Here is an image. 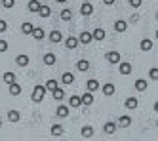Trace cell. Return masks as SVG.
Segmentation results:
<instances>
[{"label": "cell", "instance_id": "1", "mask_svg": "<svg viewBox=\"0 0 158 141\" xmlns=\"http://www.w3.org/2000/svg\"><path fill=\"white\" fill-rule=\"evenodd\" d=\"M46 86H35V90H32V96H31V99L35 101V103H40L42 99H44V96H46Z\"/></svg>", "mask_w": 158, "mask_h": 141}, {"label": "cell", "instance_id": "2", "mask_svg": "<svg viewBox=\"0 0 158 141\" xmlns=\"http://www.w3.org/2000/svg\"><path fill=\"white\" fill-rule=\"evenodd\" d=\"M105 61H109V63H112V65H116V63L122 61V55H120L118 52H107V53H105Z\"/></svg>", "mask_w": 158, "mask_h": 141}, {"label": "cell", "instance_id": "3", "mask_svg": "<svg viewBox=\"0 0 158 141\" xmlns=\"http://www.w3.org/2000/svg\"><path fill=\"white\" fill-rule=\"evenodd\" d=\"M131 116H128V114H122V116H118V120H116V126L118 128H130L131 126Z\"/></svg>", "mask_w": 158, "mask_h": 141}, {"label": "cell", "instance_id": "4", "mask_svg": "<svg viewBox=\"0 0 158 141\" xmlns=\"http://www.w3.org/2000/svg\"><path fill=\"white\" fill-rule=\"evenodd\" d=\"M92 40H94V34L89 32V31H82V32H80V36H78V42L84 44V46H88Z\"/></svg>", "mask_w": 158, "mask_h": 141}, {"label": "cell", "instance_id": "5", "mask_svg": "<svg viewBox=\"0 0 158 141\" xmlns=\"http://www.w3.org/2000/svg\"><path fill=\"white\" fill-rule=\"evenodd\" d=\"M118 73L124 75V76L131 75V63H128V61H120V63H118Z\"/></svg>", "mask_w": 158, "mask_h": 141}, {"label": "cell", "instance_id": "6", "mask_svg": "<svg viewBox=\"0 0 158 141\" xmlns=\"http://www.w3.org/2000/svg\"><path fill=\"white\" fill-rule=\"evenodd\" d=\"M101 92H103V96L110 97V96H114V92H116V86L112 84V82H107V84H103V88H101Z\"/></svg>", "mask_w": 158, "mask_h": 141}, {"label": "cell", "instance_id": "7", "mask_svg": "<svg viewBox=\"0 0 158 141\" xmlns=\"http://www.w3.org/2000/svg\"><path fill=\"white\" fill-rule=\"evenodd\" d=\"M69 113H71L69 105H59V107L55 109V114H57L59 118H67V116H69Z\"/></svg>", "mask_w": 158, "mask_h": 141}, {"label": "cell", "instance_id": "8", "mask_svg": "<svg viewBox=\"0 0 158 141\" xmlns=\"http://www.w3.org/2000/svg\"><path fill=\"white\" fill-rule=\"evenodd\" d=\"M42 61H44V65H48V67H52V65H55V61H57V57H55V53L48 52V53H44V57H42Z\"/></svg>", "mask_w": 158, "mask_h": 141}, {"label": "cell", "instance_id": "9", "mask_svg": "<svg viewBox=\"0 0 158 141\" xmlns=\"http://www.w3.org/2000/svg\"><path fill=\"white\" fill-rule=\"evenodd\" d=\"M114 31H116V32H126V31H128V21L116 19V21H114Z\"/></svg>", "mask_w": 158, "mask_h": 141}, {"label": "cell", "instance_id": "10", "mask_svg": "<svg viewBox=\"0 0 158 141\" xmlns=\"http://www.w3.org/2000/svg\"><path fill=\"white\" fill-rule=\"evenodd\" d=\"M137 105H139L137 97H128L126 101H124V107H126V109H130V111H133V109H137Z\"/></svg>", "mask_w": 158, "mask_h": 141}, {"label": "cell", "instance_id": "11", "mask_svg": "<svg viewBox=\"0 0 158 141\" xmlns=\"http://www.w3.org/2000/svg\"><path fill=\"white\" fill-rule=\"evenodd\" d=\"M80 99H82V105H84V107H89V105L94 103V93H92V92H84V96H82Z\"/></svg>", "mask_w": 158, "mask_h": 141}, {"label": "cell", "instance_id": "12", "mask_svg": "<svg viewBox=\"0 0 158 141\" xmlns=\"http://www.w3.org/2000/svg\"><path fill=\"white\" fill-rule=\"evenodd\" d=\"M15 78H17V76H15V73H12V70H6V73L2 75V80L6 82L8 86H10V84H14V82H15Z\"/></svg>", "mask_w": 158, "mask_h": 141}, {"label": "cell", "instance_id": "13", "mask_svg": "<svg viewBox=\"0 0 158 141\" xmlns=\"http://www.w3.org/2000/svg\"><path fill=\"white\" fill-rule=\"evenodd\" d=\"M8 120H10V122H14V124H15V122H19V120H21V113H19V111H15V109L8 111Z\"/></svg>", "mask_w": 158, "mask_h": 141}, {"label": "cell", "instance_id": "14", "mask_svg": "<svg viewBox=\"0 0 158 141\" xmlns=\"http://www.w3.org/2000/svg\"><path fill=\"white\" fill-rule=\"evenodd\" d=\"M80 134H82V137L89 139V137H94L95 130H94V126H82V130H80Z\"/></svg>", "mask_w": 158, "mask_h": 141}, {"label": "cell", "instance_id": "15", "mask_svg": "<svg viewBox=\"0 0 158 141\" xmlns=\"http://www.w3.org/2000/svg\"><path fill=\"white\" fill-rule=\"evenodd\" d=\"M29 61H31V59H29V55H25V53H19V55L15 57V63H17L19 67H27Z\"/></svg>", "mask_w": 158, "mask_h": 141}, {"label": "cell", "instance_id": "16", "mask_svg": "<svg viewBox=\"0 0 158 141\" xmlns=\"http://www.w3.org/2000/svg\"><path fill=\"white\" fill-rule=\"evenodd\" d=\"M86 90H88V92H97V90H99V82H97L95 78H89V80L86 82Z\"/></svg>", "mask_w": 158, "mask_h": 141}, {"label": "cell", "instance_id": "17", "mask_svg": "<svg viewBox=\"0 0 158 141\" xmlns=\"http://www.w3.org/2000/svg\"><path fill=\"white\" fill-rule=\"evenodd\" d=\"M50 134H52L53 137H61V135H63V126H61V124H53V126L50 128Z\"/></svg>", "mask_w": 158, "mask_h": 141}, {"label": "cell", "instance_id": "18", "mask_svg": "<svg viewBox=\"0 0 158 141\" xmlns=\"http://www.w3.org/2000/svg\"><path fill=\"white\" fill-rule=\"evenodd\" d=\"M80 14H82V15H92V14H94V6L89 4V2H84V4L80 6Z\"/></svg>", "mask_w": 158, "mask_h": 141}, {"label": "cell", "instance_id": "19", "mask_svg": "<svg viewBox=\"0 0 158 141\" xmlns=\"http://www.w3.org/2000/svg\"><path fill=\"white\" fill-rule=\"evenodd\" d=\"M78 44H80V42H78V38H76V36H69V38H65V46H67L69 50H74Z\"/></svg>", "mask_w": 158, "mask_h": 141}, {"label": "cell", "instance_id": "20", "mask_svg": "<svg viewBox=\"0 0 158 141\" xmlns=\"http://www.w3.org/2000/svg\"><path fill=\"white\" fill-rule=\"evenodd\" d=\"M69 107H73V109L82 107V99H80V96H71V99H69Z\"/></svg>", "mask_w": 158, "mask_h": 141}, {"label": "cell", "instance_id": "21", "mask_svg": "<svg viewBox=\"0 0 158 141\" xmlns=\"http://www.w3.org/2000/svg\"><path fill=\"white\" fill-rule=\"evenodd\" d=\"M116 128H118V126H116V122H105V126H103V132L110 135V134H114V132H116Z\"/></svg>", "mask_w": 158, "mask_h": 141}, {"label": "cell", "instance_id": "22", "mask_svg": "<svg viewBox=\"0 0 158 141\" xmlns=\"http://www.w3.org/2000/svg\"><path fill=\"white\" fill-rule=\"evenodd\" d=\"M133 86H135V90H137V92H145L147 90V80L145 78H137V80L133 82Z\"/></svg>", "mask_w": 158, "mask_h": 141}, {"label": "cell", "instance_id": "23", "mask_svg": "<svg viewBox=\"0 0 158 141\" xmlns=\"http://www.w3.org/2000/svg\"><path fill=\"white\" fill-rule=\"evenodd\" d=\"M32 31H35V25H32L31 21H25L23 25H21V32L23 34H32Z\"/></svg>", "mask_w": 158, "mask_h": 141}, {"label": "cell", "instance_id": "24", "mask_svg": "<svg viewBox=\"0 0 158 141\" xmlns=\"http://www.w3.org/2000/svg\"><path fill=\"white\" fill-rule=\"evenodd\" d=\"M40 2H38V0H29V11H32V14H38V10H40Z\"/></svg>", "mask_w": 158, "mask_h": 141}, {"label": "cell", "instance_id": "25", "mask_svg": "<svg viewBox=\"0 0 158 141\" xmlns=\"http://www.w3.org/2000/svg\"><path fill=\"white\" fill-rule=\"evenodd\" d=\"M50 40H52L53 44L61 42V40H63V34H61V31H52V32H50Z\"/></svg>", "mask_w": 158, "mask_h": 141}, {"label": "cell", "instance_id": "26", "mask_svg": "<svg viewBox=\"0 0 158 141\" xmlns=\"http://www.w3.org/2000/svg\"><path fill=\"white\" fill-rule=\"evenodd\" d=\"M139 48H141L143 52H151V50H152V40L143 38V40H141V44H139Z\"/></svg>", "mask_w": 158, "mask_h": 141}, {"label": "cell", "instance_id": "27", "mask_svg": "<svg viewBox=\"0 0 158 141\" xmlns=\"http://www.w3.org/2000/svg\"><path fill=\"white\" fill-rule=\"evenodd\" d=\"M32 38L35 40H44V36H46V34H44V29H40V27H35V31H32V34H31Z\"/></svg>", "mask_w": 158, "mask_h": 141}, {"label": "cell", "instance_id": "28", "mask_svg": "<svg viewBox=\"0 0 158 141\" xmlns=\"http://www.w3.org/2000/svg\"><path fill=\"white\" fill-rule=\"evenodd\" d=\"M38 15H40V17H50V15H52V10H50V6L42 4V6H40V10H38Z\"/></svg>", "mask_w": 158, "mask_h": 141}, {"label": "cell", "instance_id": "29", "mask_svg": "<svg viewBox=\"0 0 158 141\" xmlns=\"http://www.w3.org/2000/svg\"><path fill=\"white\" fill-rule=\"evenodd\" d=\"M21 93V86L17 84V82H14V84H10V96H14V97H17Z\"/></svg>", "mask_w": 158, "mask_h": 141}, {"label": "cell", "instance_id": "30", "mask_svg": "<svg viewBox=\"0 0 158 141\" xmlns=\"http://www.w3.org/2000/svg\"><path fill=\"white\" fill-rule=\"evenodd\" d=\"M61 82H63V84H73V82H74V75L73 73H63L61 75Z\"/></svg>", "mask_w": 158, "mask_h": 141}, {"label": "cell", "instance_id": "31", "mask_svg": "<svg viewBox=\"0 0 158 141\" xmlns=\"http://www.w3.org/2000/svg\"><path fill=\"white\" fill-rule=\"evenodd\" d=\"M76 69L80 70V73H86V70L89 69V61H86V59H80V61L76 63Z\"/></svg>", "mask_w": 158, "mask_h": 141}, {"label": "cell", "instance_id": "32", "mask_svg": "<svg viewBox=\"0 0 158 141\" xmlns=\"http://www.w3.org/2000/svg\"><path fill=\"white\" fill-rule=\"evenodd\" d=\"M92 34H94V40H97V42L105 40V31H103V29H95Z\"/></svg>", "mask_w": 158, "mask_h": 141}, {"label": "cell", "instance_id": "33", "mask_svg": "<svg viewBox=\"0 0 158 141\" xmlns=\"http://www.w3.org/2000/svg\"><path fill=\"white\" fill-rule=\"evenodd\" d=\"M52 96H53V99H55V101H61V99L65 97V92H63L61 88H55V90L52 92Z\"/></svg>", "mask_w": 158, "mask_h": 141}, {"label": "cell", "instance_id": "34", "mask_svg": "<svg viewBox=\"0 0 158 141\" xmlns=\"http://www.w3.org/2000/svg\"><path fill=\"white\" fill-rule=\"evenodd\" d=\"M59 17H61L63 21H71V17H73V11H71L69 8H65V10H61V14H59Z\"/></svg>", "mask_w": 158, "mask_h": 141}, {"label": "cell", "instance_id": "35", "mask_svg": "<svg viewBox=\"0 0 158 141\" xmlns=\"http://www.w3.org/2000/svg\"><path fill=\"white\" fill-rule=\"evenodd\" d=\"M44 86H46V90H50V92H53L55 88H59V86H57V80H53V78H50Z\"/></svg>", "mask_w": 158, "mask_h": 141}, {"label": "cell", "instance_id": "36", "mask_svg": "<svg viewBox=\"0 0 158 141\" xmlns=\"http://www.w3.org/2000/svg\"><path fill=\"white\" fill-rule=\"evenodd\" d=\"M149 78H151V80H158V67L149 69Z\"/></svg>", "mask_w": 158, "mask_h": 141}, {"label": "cell", "instance_id": "37", "mask_svg": "<svg viewBox=\"0 0 158 141\" xmlns=\"http://www.w3.org/2000/svg\"><path fill=\"white\" fill-rule=\"evenodd\" d=\"M2 6L10 10V8H14V6H15V0H2Z\"/></svg>", "mask_w": 158, "mask_h": 141}, {"label": "cell", "instance_id": "38", "mask_svg": "<svg viewBox=\"0 0 158 141\" xmlns=\"http://www.w3.org/2000/svg\"><path fill=\"white\" fill-rule=\"evenodd\" d=\"M4 52H8V42L0 40V53H4Z\"/></svg>", "mask_w": 158, "mask_h": 141}, {"label": "cell", "instance_id": "39", "mask_svg": "<svg viewBox=\"0 0 158 141\" xmlns=\"http://www.w3.org/2000/svg\"><path fill=\"white\" fill-rule=\"evenodd\" d=\"M8 31V23L4 19H0V32H6Z\"/></svg>", "mask_w": 158, "mask_h": 141}, {"label": "cell", "instance_id": "40", "mask_svg": "<svg viewBox=\"0 0 158 141\" xmlns=\"http://www.w3.org/2000/svg\"><path fill=\"white\" fill-rule=\"evenodd\" d=\"M130 4H131L133 8H139V6L143 4V0H130Z\"/></svg>", "mask_w": 158, "mask_h": 141}, {"label": "cell", "instance_id": "41", "mask_svg": "<svg viewBox=\"0 0 158 141\" xmlns=\"http://www.w3.org/2000/svg\"><path fill=\"white\" fill-rule=\"evenodd\" d=\"M103 4H107V6H112V4H114V0H103Z\"/></svg>", "mask_w": 158, "mask_h": 141}, {"label": "cell", "instance_id": "42", "mask_svg": "<svg viewBox=\"0 0 158 141\" xmlns=\"http://www.w3.org/2000/svg\"><path fill=\"white\" fill-rule=\"evenodd\" d=\"M152 109H154V113H158V101H154V105H152Z\"/></svg>", "mask_w": 158, "mask_h": 141}, {"label": "cell", "instance_id": "43", "mask_svg": "<svg viewBox=\"0 0 158 141\" xmlns=\"http://www.w3.org/2000/svg\"><path fill=\"white\" fill-rule=\"evenodd\" d=\"M57 2H59V4H65V2H67V0H57Z\"/></svg>", "mask_w": 158, "mask_h": 141}, {"label": "cell", "instance_id": "44", "mask_svg": "<svg viewBox=\"0 0 158 141\" xmlns=\"http://www.w3.org/2000/svg\"><path fill=\"white\" fill-rule=\"evenodd\" d=\"M0 128H2V118H0Z\"/></svg>", "mask_w": 158, "mask_h": 141}, {"label": "cell", "instance_id": "45", "mask_svg": "<svg viewBox=\"0 0 158 141\" xmlns=\"http://www.w3.org/2000/svg\"><path fill=\"white\" fill-rule=\"evenodd\" d=\"M156 38H158V31H156Z\"/></svg>", "mask_w": 158, "mask_h": 141}]
</instances>
